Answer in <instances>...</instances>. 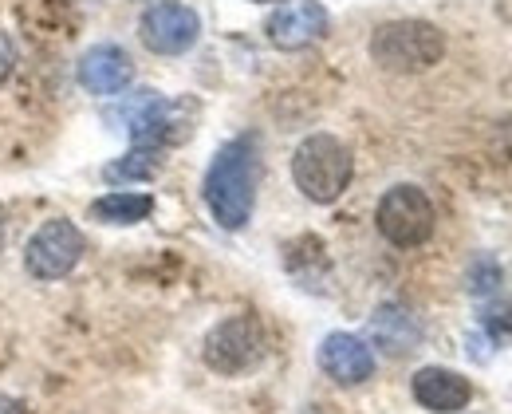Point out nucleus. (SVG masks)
I'll return each mask as SVG.
<instances>
[{
    "label": "nucleus",
    "mask_w": 512,
    "mask_h": 414,
    "mask_svg": "<svg viewBox=\"0 0 512 414\" xmlns=\"http://www.w3.org/2000/svg\"><path fill=\"white\" fill-rule=\"evenodd\" d=\"M0 414H20V407H16L12 399H4V395H0Z\"/></svg>",
    "instance_id": "obj_18"
},
{
    "label": "nucleus",
    "mask_w": 512,
    "mask_h": 414,
    "mask_svg": "<svg viewBox=\"0 0 512 414\" xmlns=\"http://www.w3.org/2000/svg\"><path fill=\"white\" fill-rule=\"evenodd\" d=\"M260 4H268V0H260Z\"/></svg>",
    "instance_id": "obj_20"
},
{
    "label": "nucleus",
    "mask_w": 512,
    "mask_h": 414,
    "mask_svg": "<svg viewBox=\"0 0 512 414\" xmlns=\"http://www.w3.org/2000/svg\"><path fill=\"white\" fill-rule=\"evenodd\" d=\"M256 186H260V142L256 135H241L225 142L201 182L205 206L221 229H245L256 206Z\"/></svg>",
    "instance_id": "obj_1"
},
{
    "label": "nucleus",
    "mask_w": 512,
    "mask_h": 414,
    "mask_svg": "<svg viewBox=\"0 0 512 414\" xmlns=\"http://www.w3.org/2000/svg\"><path fill=\"white\" fill-rule=\"evenodd\" d=\"M138 36L142 44L154 52V56H182L190 52L201 36V20L190 4H178V0H158L142 12L138 20Z\"/></svg>",
    "instance_id": "obj_7"
},
{
    "label": "nucleus",
    "mask_w": 512,
    "mask_h": 414,
    "mask_svg": "<svg viewBox=\"0 0 512 414\" xmlns=\"http://www.w3.org/2000/svg\"><path fill=\"white\" fill-rule=\"evenodd\" d=\"M162 170V150L158 146H134L130 154H123L119 162H111L103 170L107 182H146Z\"/></svg>",
    "instance_id": "obj_14"
},
{
    "label": "nucleus",
    "mask_w": 512,
    "mask_h": 414,
    "mask_svg": "<svg viewBox=\"0 0 512 414\" xmlns=\"http://www.w3.org/2000/svg\"><path fill=\"white\" fill-rule=\"evenodd\" d=\"M371 344L383 347L386 355H410L422 344V324L410 308L402 304H383L371 316Z\"/></svg>",
    "instance_id": "obj_12"
},
{
    "label": "nucleus",
    "mask_w": 512,
    "mask_h": 414,
    "mask_svg": "<svg viewBox=\"0 0 512 414\" xmlns=\"http://www.w3.org/2000/svg\"><path fill=\"white\" fill-rule=\"evenodd\" d=\"M0 249H4V221H0Z\"/></svg>",
    "instance_id": "obj_19"
},
{
    "label": "nucleus",
    "mask_w": 512,
    "mask_h": 414,
    "mask_svg": "<svg viewBox=\"0 0 512 414\" xmlns=\"http://www.w3.org/2000/svg\"><path fill=\"white\" fill-rule=\"evenodd\" d=\"M497 284H501V269H497L493 261H477V265L469 269V292H473V296L497 292Z\"/></svg>",
    "instance_id": "obj_16"
},
{
    "label": "nucleus",
    "mask_w": 512,
    "mask_h": 414,
    "mask_svg": "<svg viewBox=\"0 0 512 414\" xmlns=\"http://www.w3.org/2000/svg\"><path fill=\"white\" fill-rule=\"evenodd\" d=\"M351 174H355V158L335 135H308L292 154V182L316 206L339 202L343 190L351 186Z\"/></svg>",
    "instance_id": "obj_2"
},
{
    "label": "nucleus",
    "mask_w": 512,
    "mask_h": 414,
    "mask_svg": "<svg viewBox=\"0 0 512 414\" xmlns=\"http://www.w3.org/2000/svg\"><path fill=\"white\" fill-rule=\"evenodd\" d=\"M375 225L394 249H418L434 237L438 213L426 190L418 186H390L375 209Z\"/></svg>",
    "instance_id": "obj_4"
},
{
    "label": "nucleus",
    "mask_w": 512,
    "mask_h": 414,
    "mask_svg": "<svg viewBox=\"0 0 512 414\" xmlns=\"http://www.w3.org/2000/svg\"><path fill=\"white\" fill-rule=\"evenodd\" d=\"M320 367L339 387H359L375 375V351L351 332H331L320 344Z\"/></svg>",
    "instance_id": "obj_10"
},
{
    "label": "nucleus",
    "mask_w": 512,
    "mask_h": 414,
    "mask_svg": "<svg viewBox=\"0 0 512 414\" xmlns=\"http://www.w3.org/2000/svg\"><path fill=\"white\" fill-rule=\"evenodd\" d=\"M446 36L430 20H386L371 36V60L394 75H418L442 64Z\"/></svg>",
    "instance_id": "obj_3"
},
{
    "label": "nucleus",
    "mask_w": 512,
    "mask_h": 414,
    "mask_svg": "<svg viewBox=\"0 0 512 414\" xmlns=\"http://www.w3.org/2000/svg\"><path fill=\"white\" fill-rule=\"evenodd\" d=\"M75 79H79L83 91L107 99V95H119V91L130 87V79H134V60H130L119 44H95V48H87V52L79 56Z\"/></svg>",
    "instance_id": "obj_9"
},
{
    "label": "nucleus",
    "mask_w": 512,
    "mask_h": 414,
    "mask_svg": "<svg viewBox=\"0 0 512 414\" xmlns=\"http://www.w3.org/2000/svg\"><path fill=\"white\" fill-rule=\"evenodd\" d=\"M150 213H154V198L150 194H127V190H119V194H107V198L91 202V217L103 221V225H138Z\"/></svg>",
    "instance_id": "obj_13"
},
{
    "label": "nucleus",
    "mask_w": 512,
    "mask_h": 414,
    "mask_svg": "<svg viewBox=\"0 0 512 414\" xmlns=\"http://www.w3.org/2000/svg\"><path fill=\"white\" fill-rule=\"evenodd\" d=\"M481 324H485V332L493 336V340H512V304H489L485 312H481Z\"/></svg>",
    "instance_id": "obj_15"
},
{
    "label": "nucleus",
    "mask_w": 512,
    "mask_h": 414,
    "mask_svg": "<svg viewBox=\"0 0 512 414\" xmlns=\"http://www.w3.org/2000/svg\"><path fill=\"white\" fill-rule=\"evenodd\" d=\"M205 363L217 371V375H245L253 371L256 363L268 355V336H264V324L256 316H229L221 320L201 347Z\"/></svg>",
    "instance_id": "obj_5"
},
{
    "label": "nucleus",
    "mask_w": 512,
    "mask_h": 414,
    "mask_svg": "<svg viewBox=\"0 0 512 414\" xmlns=\"http://www.w3.org/2000/svg\"><path fill=\"white\" fill-rule=\"evenodd\" d=\"M12 60H16V48H12V40H8V32H0V79L12 71Z\"/></svg>",
    "instance_id": "obj_17"
},
{
    "label": "nucleus",
    "mask_w": 512,
    "mask_h": 414,
    "mask_svg": "<svg viewBox=\"0 0 512 414\" xmlns=\"http://www.w3.org/2000/svg\"><path fill=\"white\" fill-rule=\"evenodd\" d=\"M327 28H331V16H327V8L320 0H284L264 24L268 40L280 52H300V48L320 44L327 36Z\"/></svg>",
    "instance_id": "obj_8"
},
{
    "label": "nucleus",
    "mask_w": 512,
    "mask_h": 414,
    "mask_svg": "<svg viewBox=\"0 0 512 414\" xmlns=\"http://www.w3.org/2000/svg\"><path fill=\"white\" fill-rule=\"evenodd\" d=\"M79 257H83V233L67 217L44 221L24 245V265L36 280H64L79 265Z\"/></svg>",
    "instance_id": "obj_6"
},
{
    "label": "nucleus",
    "mask_w": 512,
    "mask_h": 414,
    "mask_svg": "<svg viewBox=\"0 0 512 414\" xmlns=\"http://www.w3.org/2000/svg\"><path fill=\"white\" fill-rule=\"evenodd\" d=\"M410 391H414V399H418L426 411H434V414L465 411L469 399H473V383H469L465 375L449 371V367H422V371H414Z\"/></svg>",
    "instance_id": "obj_11"
}]
</instances>
